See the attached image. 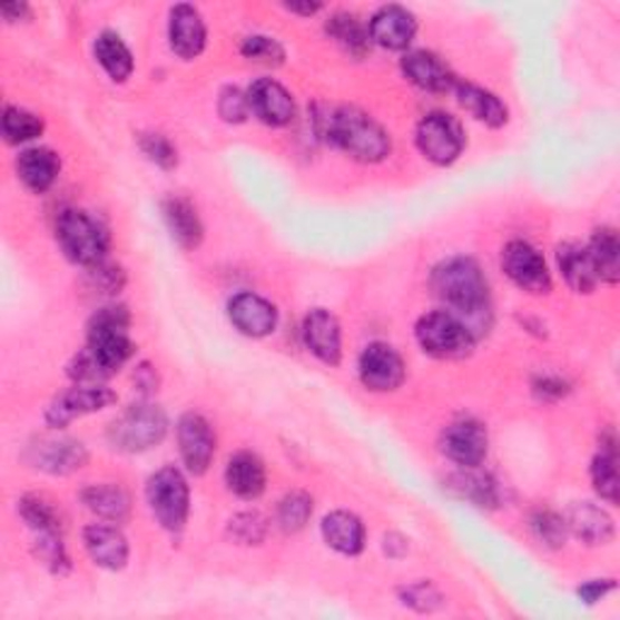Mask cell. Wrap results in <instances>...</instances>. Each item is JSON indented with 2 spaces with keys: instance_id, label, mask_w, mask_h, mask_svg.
Masks as SVG:
<instances>
[{
  "instance_id": "obj_1",
  "label": "cell",
  "mask_w": 620,
  "mask_h": 620,
  "mask_svg": "<svg viewBox=\"0 0 620 620\" xmlns=\"http://www.w3.org/2000/svg\"><path fill=\"white\" fill-rule=\"evenodd\" d=\"M129 325V313L121 306H107L95 313L88 325L86 350L68 364V376L82 385H98L115 376L134 354Z\"/></svg>"
},
{
  "instance_id": "obj_2",
  "label": "cell",
  "mask_w": 620,
  "mask_h": 620,
  "mask_svg": "<svg viewBox=\"0 0 620 620\" xmlns=\"http://www.w3.org/2000/svg\"><path fill=\"white\" fill-rule=\"evenodd\" d=\"M315 127L323 139L354 160L381 163L391 154V136L376 119L356 107H327L315 117Z\"/></svg>"
},
{
  "instance_id": "obj_3",
  "label": "cell",
  "mask_w": 620,
  "mask_h": 620,
  "mask_svg": "<svg viewBox=\"0 0 620 620\" xmlns=\"http://www.w3.org/2000/svg\"><path fill=\"white\" fill-rule=\"evenodd\" d=\"M434 294L463 315L488 311V279L471 257H451L432 272Z\"/></svg>"
},
{
  "instance_id": "obj_4",
  "label": "cell",
  "mask_w": 620,
  "mask_h": 620,
  "mask_svg": "<svg viewBox=\"0 0 620 620\" xmlns=\"http://www.w3.org/2000/svg\"><path fill=\"white\" fill-rule=\"evenodd\" d=\"M57 238L68 259L98 267L109 253V233L98 218L80 209H66L57 220Z\"/></svg>"
},
{
  "instance_id": "obj_5",
  "label": "cell",
  "mask_w": 620,
  "mask_h": 620,
  "mask_svg": "<svg viewBox=\"0 0 620 620\" xmlns=\"http://www.w3.org/2000/svg\"><path fill=\"white\" fill-rule=\"evenodd\" d=\"M168 434V417L154 403H136L109 424V444L124 453H141L158 446Z\"/></svg>"
},
{
  "instance_id": "obj_6",
  "label": "cell",
  "mask_w": 620,
  "mask_h": 620,
  "mask_svg": "<svg viewBox=\"0 0 620 620\" xmlns=\"http://www.w3.org/2000/svg\"><path fill=\"white\" fill-rule=\"evenodd\" d=\"M415 335L420 347L436 356V360H461V356L471 354L475 337L456 313L449 311H434L420 318Z\"/></svg>"
},
{
  "instance_id": "obj_7",
  "label": "cell",
  "mask_w": 620,
  "mask_h": 620,
  "mask_svg": "<svg viewBox=\"0 0 620 620\" xmlns=\"http://www.w3.org/2000/svg\"><path fill=\"white\" fill-rule=\"evenodd\" d=\"M146 498L150 512L156 514L163 529L183 531L189 516V485L177 468L168 465L150 475L146 485Z\"/></svg>"
},
{
  "instance_id": "obj_8",
  "label": "cell",
  "mask_w": 620,
  "mask_h": 620,
  "mask_svg": "<svg viewBox=\"0 0 620 620\" xmlns=\"http://www.w3.org/2000/svg\"><path fill=\"white\" fill-rule=\"evenodd\" d=\"M415 139L420 154L434 165H451L453 160H459L465 146L461 121L446 112L426 115L420 121Z\"/></svg>"
},
{
  "instance_id": "obj_9",
  "label": "cell",
  "mask_w": 620,
  "mask_h": 620,
  "mask_svg": "<svg viewBox=\"0 0 620 620\" xmlns=\"http://www.w3.org/2000/svg\"><path fill=\"white\" fill-rule=\"evenodd\" d=\"M502 269L526 294L545 296L553 288V279H550L543 255L526 240L506 243L502 253Z\"/></svg>"
},
{
  "instance_id": "obj_10",
  "label": "cell",
  "mask_w": 620,
  "mask_h": 620,
  "mask_svg": "<svg viewBox=\"0 0 620 620\" xmlns=\"http://www.w3.org/2000/svg\"><path fill=\"white\" fill-rule=\"evenodd\" d=\"M117 403V395L105 388V385H73V388L63 391L53 397V403L47 407V424L53 430H63L66 424H71L78 417L92 415L109 405Z\"/></svg>"
},
{
  "instance_id": "obj_11",
  "label": "cell",
  "mask_w": 620,
  "mask_h": 620,
  "mask_svg": "<svg viewBox=\"0 0 620 620\" xmlns=\"http://www.w3.org/2000/svg\"><path fill=\"white\" fill-rule=\"evenodd\" d=\"M360 376L368 391L391 393L405 381V362L391 344L371 342L360 356Z\"/></svg>"
},
{
  "instance_id": "obj_12",
  "label": "cell",
  "mask_w": 620,
  "mask_h": 620,
  "mask_svg": "<svg viewBox=\"0 0 620 620\" xmlns=\"http://www.w3.org/2000/svg\"><path fill=\"white\" fill-rule=\"evenodd\" d=\"M488 444V430L471 417L449 424L444 436H441V451L446 453V459L465 468V471H475L485 461Z\"/></svg>"
},
{
  "instance_id": "obj_13",
  "label": "cell",
  "mask_w": 620,
  "mask_h": 620,
  "mask_svg": "<svg viewBox=\"0 0 620 620\" xmlns=\"http://www.w3.org/2000/svg\"><path fill=\"white\" fill-rule=\"evenodd\" d=\"M177 444H180L183 461L189 473L204 475L209 471L216 453V436L211 432V424L197 412H187L177 422Z\"/></svg>"
},
{
  "instance_id": "obj_14",
  "label": "cell",
  "mask_w": 620,
  "mask_h": 620,
  "mask_svg": "<svg viewBox=\"0 0 620 620\" xmlns=\"http://www.w3.org/2000/svg\"><path fill=\"white\" fill-rule=\"evenodd\" d=\"M247 105H250V112L259 121H265L267 127H286L296 117L292 92L272 78H259L253 82L247 90Z\"/></svg>"
},
{
  "instance_id": "obj_15",
  "label": "cell",
  "mask_w": 620,
  "mask_h": 620,
  "mask_svg": "<svg viewBox=\"0 0 620 620\" xmlns=\"http://www.w3.org/2000/svg\"><path fill=\"white\" fill-rule=\"evenodd\" d=\"M415 35L417 20L403 6H385L368 20V37L383 49L403 51L412 45Z\"/></svg>"
},
{
  "instance_id": "obj_16",
  "label": "cell",
  "mask_w": 620,
  "mask_h": 620,
  "mask_svg": "<svg viewBox=\"0 0 620 620\" xmlns=\"http://www.w3.org/2000/svg\"><path fill=\"white\" fill-rule=\"evenodd\" d=\"M228 315L230 323L247 337H267L277 329L279 323L277 308H274L267 298L250 292H243L230 298Z\"/></svg>"
},
{
  "instance_id": "obj_17",
  "label": "cell",
  "mask_w": 620,
  "mask_h": 620,
  "mask_svg": "<svg viewBox=\"0 0 620 620\" xmlns=\"http://www.w3.org/2000/svg\"><path fill=\"white\" fill-rule=\"evenodd\" d=\"M303 342L327 366L342 362V329L329 311L315 308L303 321Z\"/></svg>"
},
{
  "instance_id": "obj_18",
  "label": "cell",
  "mask_w": 620,
  "mask_h": 620,
  "mask_svg": "<svg viewBox=\"0 0 620 620\" xmlns=\"http://www.w3.org/2000/svg\"><path fill=\"white\" fill-rule=\"evenodd\" d=\"M168 39H170V49L177 53V57L185 61L197 59L206 47V24L199 16V10L187 3L175 6L170 10Z\"/></svg>"
},
{
  "instance_id": "obj_19",
  "label": "cell",
  "mask_w": 620,
  "mask_h": 620,
  "mask_svg": "<svg viewBox=\"0 0 620 620\" xmlns=\"http://www.w3.org/2000/svg\"><path fill=\"white\" fill-rule=\"evenodd\" d=\"M568 531L587 545H606L613 541V519L591 502H574L564 514Z\"/></svg>"
},
{
  "instance_id": "obj_20",
  "label": "cell",
  "mask_w": 620,
  "mask_h": 620,
  "mask_svg": "<svg viewBox=\"0 0 620 620\" xmlns=\"http://www.w3.org/2000/svg\"><path fill=\"white\" fill-rule=\"evenodd\" d=\"M82 543H86L88 555L95 564H100L105 570H121L129 560V543L124 539V533L115 526H105V523H92L82 531Z\"/></svg>"
},
{
  "instance_id": "obj_21",
  "label": "cell",
  "mask_w": 620,
  "mask_h": 620,
  "mask_svg": "<svg viewBox=\"0 0 620 620\" xmlns=\"http://www.w3.org/2000/svg\"><path fill=\"white\" fill-rule=\"evenodd\" d=\"M403 73L426 92H453L459 78L432 51H412L403 59Z\"/></svg>"
},
{
  "instance_id": "obj_22",
  "label": "cell",
  "mask_w": 620,
  "mask_h": 620,
  "mask_svg": "<svg viewBox=\"0 0 620 620\" xmlns=\"http://www.w3.org/2000/svg\"><path fill=\"white\" fill-rule=\"evenodd\" d=\"M35 459L32 463L41 471L51 475H68L80 471L88 463V451L80 441L73 439H53V441H41L32 449Z\"/></svg>"
},
{
  "instance_id": "obj_23",
  "label": "cell",
  "mask_w": 620,
  "mask_h": 620,
  "mask_svg": "<svg viewBox=\"0 0 620 620\" xmlns=\"http://www.w3.org/2000/svg\"><path fill=\"white\" fill-rule=\"evenodd\" d=\"M226 485L240 500H257L267 488V471L255 453L240 451L226 465Z\"/></svg>"
},
{
  "instance_id": "obj_24",
  "label": "cell",
  "mask_w": 620,
  "mask_h": 620,
  "mask_svg": "<svg viewBox=\"0 0 620 620\" xmlns=\"http://www.w3.org/2000/svg\"><path fill=\"white\" fill-rule=\"evenodd\" d=\"M325 543L342 555H360L366 543V531L362 519L352 512H333L323 519Z\"/></svg>"
},
{
  "instance_id": "obj_25",
  "label": "cell",
  "mask_w": 620,
  "mask_h": 620,
  "mask_svg": "<svg viewBox=\"0 0 620 620\" xmlns=\"http://www.w3.org/2000/svg\"><path fill=\"white\" fill-rule=\"evenodd\" d=\"M61 173V158L51 148H27L18 158V175L37 195L47 191Z\"/></svg>"
},
{
  "instance_id": "obj_26",
  "label": "cell",
  "mask_w": 620,
  "mask_h": 620,
  "mask_svg": "<svg viewBox=\"0 0 620 620\" xmlns=\"http://www.w3.org/2000/svg\"><path fill=\"white\" fill-rule=\"evenodd\" d=\"M453 92H456L461 107H465L468 112H471L478 121L488 124V127L500 129L509 121V109L494 92L480 88V86H473V82H463V80L456 82Z\"/></svg>"
},
{
  "instance_id": "obj_27",
  "label": "cell",
  "mask_w": 620,
  "mask_h": 620,
  "mask_svg": "<svg viewBox=\"0 0 620 620\" xmlns=\"http://www.w3.org/2000/svg\"><path fill=\"white\" fill-rule=\"evenodd\" d=\"M558 267L577 294H591L599 284V274L591 262L587 247L577 243H564L558 247Z\"/></svg>"
},
{
  "instance_id": "obj_28",
  "label": "cell",
  "mask_w": 620,
  "mask_h": 620,
  "mask_svg": "<svg viewBox=\"0 0 620 620\" xmlns=\"http://www.w3.org/2000/svg\"><path fill=\"white\" fill-rule=\"evenodd\" d=\"M163 216L168 224L173 238L180 243L185 250H195L204 238L201 220L197 216V209L183 197H170L163 201Z\"/></svg>"
},
{
  "instance_id": "obj_29",
  "label": "cell",
  "mask_w": 620,
  "mask_h": 620,
  "mask_svg": "<svg viewBox=\"0 0 620 620\" xmlns=\"http://www.w3.org/2000/svg\"><path fill=\"white\" fill-rule=\"evenodd\" d=\"M80 500L92 514L112 523H124L131 512L129 494L119 485H90L80 492Z\"/></svg>"
},
{
  "instance_id": "obj_30",
  "label": "cell",
  "mask_w": 620,
  "mask_h": 620,
  "mask_svg": "<svg viewBox=\"0 0 620 620\" xmlns=\"http://www.w3.org/2000/svg\"><path fill=\"white\" fill-rule=\"evenodd\" d=\"M587 253L594 262L599 282L606 284H618L620 279V240L618 233L613 228H599L594 236H591Z\"/></svg>"
},
{
  "instance_id": "obj_31",
  "label": "cell",
  "mask_w": 620,
  "mask_h": 620,
  "mask_svg": "<svg viewBox=\"0 0 620 620\" xmlns=\"http://www.w3.org/2000/svg\"><path fill=\"white\" fill-rule=\"evenodd\" d=\"M95 57L115 82L129 80L134 73V57L129 47L115 32H102L95 39Z\"/></svg>"
},
{
  "instance_id": "obj_32",
  "label": "cell",
  "mask_w": 620,
  "mask_h": 620,
  "mask_svg": "<svg viewBox=\"0 0 620 620\" xmlns=\"http://www.w3.org/2000/svg\"><path fill=\"white\" fill-rule=\"evenodd\" d=\"M327 32L350 53H354V57H364V53L371 49L368 27H364L360 18L350 16V12H337V16L329 18Z\"/></svg>"
},
{
  "instance_id": "obj_33",
  "label": "cell",
  "mask_w": 620,
  "mask_h": 620,
  "mask_svg": "<svg viewBox=\"0 0 620 620\" xmlns=\"http://www.w3.org/2000/svg\"><path fill=\"white\" fill-rule=\"evenodd\" d=\"M591 482L603 502L618 504V456L613 441L609 446H601V453L591 463Z\"/></svg>"
},
{
  "instance_id": "obj_34",
  "label": "cell",
  "mask_w": 620,
  "mask_h": 620,
  "mask_svg": "<svg viewBox=\"0 0 620 620\" xmlns=\"http://www.w3.org/2000/svg\"><path fill=\"white\" fill-rule=\"evenodd\" d=\"M449 488L456 492L459 498L473 502L475 506H482V509L494 506L500 502L498 485H494V480L490 475H478V473L453 475Z\"/></svg>"
},
{
  "instance_id": "obj_35",
  "label": "cell",
  "mask_w": 620,
  "mask_h": 620,
  "mask_svg": "<svg viewBox=\"0 0 620 620\" xmlns=\"http://www.w3.org/2000/svg\"><path fill=\"white\" fill-rule=\"evenodd\" d=\"M45 131V121H41L37 115L27 112V109L20 107H6L3 112V136L8 144H27L37 139Z\"/></svg>"
},
{
  "instance_id": "obj_36",
  "label": "cell",
  "mask_w": 620,
  "mask_h": 620,
  "mask_svg": "<svg viewBox=\"0 0 620 620\" xmlns=\"http://www.w3.org/2000/svg\"><path fill=\"white\" fill-rule=\"evenodd\" d=\"M18 512L35 533H61V519L47 500L30 494L18 502Z\"/></svg>"
},
{
  "instance_id": "obj_37",
  "label": "cell",
  "mask_w": 620,
  "mask_h": 620,
  "mask_svg": "<svg viewBox=\"0 0 620 620\" xmlns=\"http://www.w3.org/2000/svg\"><path fill=\"white\" fill-rule=\"evenodd\" d=\"M313 514V500L306 492H288L279 502V523L286 533H296L306 526Z\"/></svg>"
},
{
  "instance_id": "obj_38",
  "label": "cell",
  "mask_w": 620,
  "mask_h": 620,
  "mask_svg": "<svg viewBox=\"0 0 620 620\" xmlns=\"http://www.w3.org/2000/svg\"><path fill=\"white\" fill-rule=\"evenodd\" d=\"M531 529L539 535V541L550 548H560L564 545V539H568V523H564V516L550 512V509H539V512L533 514Z\"/></svg>"
},
{
  "instance_id": "obj_39",
  "label": "cell",
  "mask_w": 620,
  "mask_h": 620,
  "mask_svg": "<svg viewBox=\"0 0 620 620\" xmlns=\"http://www.w3.org/2000/svg\"><path fill=\"white\" fill-rule=\"evenodd\" d=\"M243 57L247 61H255V63H265V66H279L284 63V57H286V51L284 47L279 45L277 39H272V37H262V35H255V37H247L243 41Z\"/></svg>"
},
{
  "instance_id": "obj_40",
  "label": "cell",
  "mask_w": 620,
  "mask_h": 620,
  "mask_svg": "<svg viewBox=\"0 0 620 620\" xmlns=\"http://www.w3.org/2000/svg\"><path fill=\"white\" fill-rule=\"evenodd\" d=\"M37 555L41 562L49 564L51 572L63 574L68 568H71V560H68L61 533H37Z\"/></svg>"
},
{
  "instance_id": "obj_41",
  "label": "cell",
  "mask_w": 620,
  "mask_h": 620,
  "mask_svg": "<svg viewBox=\"0 0 620 620\" xmlns=\"http://www.w3.org/2000/svg\"><path fill=\"white\" fill-rule=\"evenodd\" d=\"M265 533H267V521L257 512H245L238 514L236 519H230V535L238 543L257 545L265 541Z\"/></svg>"
},
{
  "instance_id": "obj_42",
  "label": "cell",
  "mask_w": 620,
  "mask_h": 620,
  "mask_svg": "<svg viewBox=\"0 0 620 620\" xmlns=\"http://www.w3.org/2000/svg\"><path fill=\"white\" fill-rule=\"evenodd\" d=\"M141 150L163 170H173L177 165V150L163 134H146L141 139Z\"/></svg>"
},
{
  "instance_id": "obj_43",
  "label": "cell",
  "mask_w": 620,
  "mask_h": 620,
  "mask_svg": "<svg viewBox=\"0 0 620 620\" xmlns=\"http://www.w3.org/2000/svg\"><path fill=\"white\" fill-rule=\"evenodd\" d=\"M218 115L230 124H240L250 115V105H247V95L238 88H224L218 98Z\"/></svg>"
},
{
  "instance_id": "obj_44",
  "label": "cell",
  "mask_w": 620,
  "mask_h": 620,
  "mask_svg": "<svg viewBox=\"0 0 620 620\" xmlns=\"http://www.w3.org/2000/svg\"><path fill=\"white\" fill-rule=\"evenodd\" d=\"M92 277L98 282V288H102L105 294H115L124 286V274L119 267H105V262L98 267H90Z\"/></svg>"
},
{
  "instance_id": "obj_45",
  "label": "cell",
  "mask_w": 620,
  "mask_h": 620,
  "mask_svg": "<svg viewBox=\"0 0 620 620\" xmlns=\"http://www.w3.org/2000/svg\"><path fill=\"white\" fill-rule=\"evenodd\" d=\"M533 393L541 397V401H560V397L568 393V383L558 376H541L533 383Z\"/></svg>"
},
{
  "instance_id": "obj_46",
  "label": "cell",
  "mask_w": 620,
  "mask_h": 620,
  "mask_svg": "<svg viewBox=\"0 0 620 620\" xmlns=\"http://www.w3.org/2000/svg\"><path fill=\"white\" fill-rule=\"evenodd\" d=\"M613 589H616L613 580H591V582H587V584H582L580 589H577V594H580V599L584 603L591 606V603L601 601L603 597H609Z\"/></svg>"
},
{
  "instance_id": "obj_47",
  "label": "cell",
  "mask_w": 620,
  "mask_h": 620,
  "mask_svg": "<svg viewBox=\"0 0 620 620\" xmlns=\"http://www.w3.org/2000/svg\"><path fill=\"white\" fill-rule=\"evenodd\" d=\"M0 12H3V18L8 22H16V20H20L24 16H30V8H27L24 3H6L3 8H0Z\"/></svg>"
},
{
  "instance_id": "obj_48",
  "label": "cell",
  "mask_w": 620,
  "mask_h": 620,
  "mask_svg": "<svg viewBox=\"0 0 620 620\" xmlns=\"http://www.w3.org/2000/svg\"><path fill=\"white\" fill-rule=\"evenodd\" d=\"M321 8H323L321 3H308V6H296V3H292V6H286V10L296 12V16H315V12H318Z\"/></svg>"
}]
</instances>
